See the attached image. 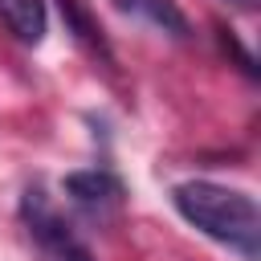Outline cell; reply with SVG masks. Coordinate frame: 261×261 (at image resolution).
Instances as JSON below:
<instances>
[{"mask_svg": "<svg viewBox=\"0 0 261 261\" xmlns=\"http://www.w3.org/2000/svg\"><path fill=\"white\" fill-rule=\"evenodd\" d=\"M175 208L188 224H196L204 237L237 249L245 261H257L261 253V212H257V200L237 192V188H224V184H212V179H188L175 188Z\"/></svg>", "mask_w": 261, "mask_h": 261, "instance_id": "obj_1", "label": "cell"}, {"mask_svg": "<svg viewBox=\"0 0 261 261\" xmlns=\"http://www.w3.org/2000/svg\"><path fill=\"white\" fill-rule=\"evenodd\" d=\"M20 216H24L29 237L41 245V253H45L49 261H94V257H90V249L77 241V232L57 216V208H53L41 192H24Z\"/></svg>", "mask_w": 261, "mask_h": 261, "instance_id": "obj_2", "label": "cell"}, {"mask_svg": "<svg viewBox=\"0 0 261 261\" xmlns=\"http://www.w3.org/2000/svg\"><path fill=\"white\" fill-rule=\"evenodd\" d=\"M45 0H0V24L20 45H41L45 37Z\"/></svg>", "mask_w": 261, "mask_h": 261, "instance_id": "obj_3", "label": "cell"}, {"mask_svg": "<svg viewBox=\"0 0 261 261\" xmlns=\"http://www.w3.org/2000/svg\"><path fill=\"white\" fill-rule=\"evenodd\" d=\"M65 192L86 208H110L122 200V184L106 171H73L65 175Z\"/></svg>", "mask_w": 261, "mask_h": 261, "instance_id": "obj_4", "label": "cell"}, {"mask_svg": "<svg viewBox=\"0 0 261 261\" xmlns=\"http://www.w3.org/2000/svg\"><path fill=\"white\" fill-rule=\"evenodd\" d=\"M114 8L126 12V16H139V20L171 33V37H188V16L171 0H114Z\"/></svg>", "mask_w": 261, "mask_h": 261, "instance_id": "obj_5", "label": "cell"}, {"mask_svg": "<svg viewBox=\"0 0 261 261\" xmlns=\"http://www.w3.org/2000/svg\"><path fill=\"white\" fill-rule=\"evenodd\" d=\"M232 4H253V0H232Z\"/></svg>", "mask_w": 261, "mask_h": 261, "instance_id": "obj_6", "label": "cell"}]
</instances>
